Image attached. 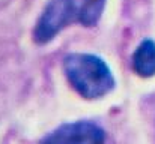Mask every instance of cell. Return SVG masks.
Returning a JSON list of instances; mask_svg holds the SVG:
<instances>
[{"label":"cell","instance_id":"6da1fadb","mask_svg":"<svg viewBox=\"0 0 155 144\" xmlns=\"http://www.w3.org/2000/svg\"><path fill=\"white\" fill-rule=\"evenodd\" d=\"M107 0H50L39 14L32 38L36 45H45L65 29L80 24L95 27L101 17Z\"/></svg>","mask_w":155,"mask_h":144},{"label":"cell","instance_id":"7a4b0ae2","mask_svg":"<svg viewBox=\"0 0 155 144\" xmlns=\"http://www.w3.org/2000/svg\"><path fill=\"white\" fill-rule=\"evenodd\" d=\"M62 69L72 90L83 99H101L116 87L111 68L98 54L68 53L62 60Z\"/></svg>","mask_w":155,"mask_h":144},{"label":"cell","instance_id":"3957f363","mask_svg":"<svg viewBox=\"0 0 155 144\" xmlns=\"http://www.w3.org/2000/svg\"><path fill=\"white\" fill-rule=\"evenodd\" d=\"M105 131L91 120H77L59 125L41 138V143H104Z\"/></svg>","mask_w":155,"mask_h":144},{"label":"cell","instance_id":"277c9868","mask_svg":"<svg viewBox=\"0 0 155 144\" xmlns=\"http://www.w3.org/2000/svg\"><path fill=\"white\" fill-rule=\"evenodd\" d=\"M131 68L134 74L142 78H151L155 75V41L143 39L131 56Z\"/></svg>","mask_w":155,"mask_h":144}]
</instances>
